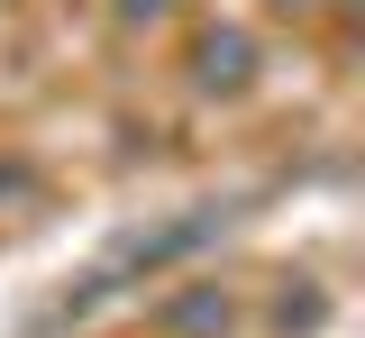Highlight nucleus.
<instances>
[{
    "mask_svg": "<svg viewBox=\"0 0 365 338\" xmlns=\"http://www.w3.org/2000/svg\"><path fill=\"white\" fill-rule=\"evenodd\" d=\"M192 83H201V92H247V83H256V37H247V28H210V37L192 46Z\"/></svg>",
    "mask_w": 365,
    "mask_h": 338,
    "instance_id": "nucleus-1",
    "label": "nucleus"
}]
</instances>
